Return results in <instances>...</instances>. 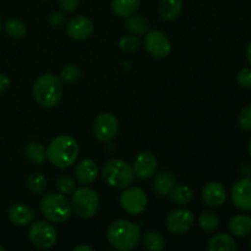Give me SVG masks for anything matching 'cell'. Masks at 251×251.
<instances>
[{"label":"cell","mask_w":251,"mask_h":251,"mask_svg":"<svg viewBox=\"0 0 251 251\" xmlns=\"http://www.w3.org/2000/svg\"><path fill=\"white\" fill-rule=\"evenodd\" d=\"M240 172H242V174L244 176H251V166L248 163L243 164V167L240 168Z\"/></svg>","instance_id":"obj_38"},{"label":"cell","mask_w":251,"mask_h":251,"mask_svg":"<svg viewBox=\"0 0 251 251\" xmlns=\"http://www.w3.org/2000/svg\"><path fill=\"white\" fill-rule=\"evenodd\" d=\"M39 208L47 221L53 223L66 222L73 213L71 202L61 193H49L44 195Z\"/></svg>","instance_id":"obj_5"},{"label":"cell","mask_w":251,"mask_h":251,"mask_svg":"<svg viewBox=\"0 0 251 251\" xmlns=\"http://www.w3.org/2000/svg\"><path fill=\"white\" fill-rule=\"evenodd\" d=\"M1 27H2V25H1V19H0V31H1Z\"/></svg>","instance_id":"obj_42"},{"label":"cell","mask_w":251,"mask_h":251,"mask_svg":"<svg viewBox=\"0 0 251 251\" xmlns=\"http://www.w3.org/2000/svg\"><path fill=\"white\" fill-rule=\"evenodd\" d=\"M141 5V0H112V11L119 17H127L135 14Z\"/></svg>","instance_id":"obj_22"},{"label":"cell","mask_w":251,"mask_h":251,"mask_svg":"<svg viewBox=\"0 0 251 251\" xmlns=\"http://www.w3.org/2000/svg\"><path fill=\"white\" fill-rule=\"evenodd\" d=\"M71 207H73V212H75L78 217L87 220L98 212L100 196L96 193V190L83 185L82 188L76 189L73 193Z\"/></svg>","instance_id":"obj_6"},{"label":"cell","mask_w":251,"mask_h":251,"mask_svg":"<svg viewBox=\"0 0 251 251\" xmlns=\"http://www.w3.org/2000/svg\"><path fill=\"white\" fill-rule=\"evenodd\" d=\"M169 199L173 203L176 205H188L194 199V190L188 185H180L176 184L171 193L168 194Z\"/></svg>","instance_id":"obj_25"},{"label":"cell","mask_w":251,"mask_h":251,"mask_svg":"<svg viewBox=\"0 0 251 251\" xmlns=\"http://www.w3.org/2000/svg\"><path fill=\"white\" fill-rule=\"evenodd\" d=\"M176 184V178L171 172H161L157 174L152 183V188L158 195H168L173 186Z\"/></svg>","instance_id":"obj_20"},{"label":"cell","mask_w":251,"mask_h":251,"mask_svg":"<svg viewBox=\"0 0 251 251\" xmlns=\"http://www.w3.org/2000/svg\"><path fill=\"white\" fill-rule=\"evenodd\" d=\"M76 181L81 185H91L98 176V167L91 158H85L78 162L74 171Z\"/></svg>","instance_id":"obj_15"},{"label":"cell","mask_w":251,"mask_h":251,"mask_svg":"<svg viewBox=\"0 0 251 251\" xmlns=\"http://www.w3.org/2000/svg\"><path fill=\"white\" fill-rule=\"evenodd\" d=\"M43 1H47V0H43Z\"/></svg>","instance_id":"obj_45"},{"label":"cell","mask_w":251,"mask_h":251,"mask_svg":"<svg viewBox=\"0 0 251 251\" xmlns=\"http://www.w3.org/2000/svg\"><path fill=\"white\" fill-rule=\"evenodd\" d=\"M47 186H48V180L39 172H32L27 176V188L34 195H42L46 193Z\"/></svg>","instance_id":"obj_26"},{"label":"cell","mask_w":251,"mask_h":251,"mask_svg":"<svg viewBox=\"0 0 251 251\" xmlns=\"http://www.w3.org/2000/svg\"><path fill=\"white\" fill-rule=\"evenodd\" d=\"M183 11L181 0H161L158 4V15L164 21H174Z\"/></svg>","instance_id":"obj_18"},{"label":"cell","mask_w":251,"mask_h":251,"mask_svg":"<svg viewBox=\"0 0 251 251\" xmlns=\"http://www.w3.org/2000/svg\"><path fill=\"white\" fill-rule=\"evenodd\" d=\"M202 200L210 207H220L227 200L225 186L218 181H210L202 189Z\"/></svg>","instance_id":"obj_16"},{"label":"cell","mask_w":251,"mask_h":251,"mask_svg":"<svg viewBox=\"0 0 251 251\" xmlns=\"http://www.w3.org/2000/svg\"><path fill=\"white\" fill-rule=\"evenodd\" d=\"M80 0H59V6L65 12H74L77 10Z\"/></svg>","instance_id":"obj_36"},{"label":"cell","mask_w":251,"mask_h":251,"mask_svg":"<svg viewBox=\"0 0 251 251\" xmlns=\"http://www.w3.org/2000/svg\"><path fill=\"white\" fill-rule=\"evenodd\" d=\"M32 93L37 104L43 108H54L63 96V82L54 74H43L34 81Z\"/></svg>","instance_id":"obj_3"},{"label":"cell","mask_w":251,"mask_h":251,"mask_svg":"<svg viewBox=\"0 0 251 251\" xmlns=\"http://www.w3.org/2000/svg\"><path fill=\"white\" fill-rule=\"evenodd\" d=\"M47 150L44 149L43 145L41 142H37V141H32L28 142V144L25 146L24 150V154H25V158L27 161H29L31 163L33 164H43L47 159Z\"/></svg>","instance_id":"obj_21"},{"label":"cell","mask_w":251,"mask_h":251,"mask_svg":"<svg viewBox=\"0 0 251 251\" xmlns=\"http://www.w3.org/2000/svg\"><path fill=\"white\" fill-rule=\"evenodd\" d=\"M120 205L129 215H140L147 207V195L141 188L127 186L120 195Z\"/></svg>","instance_id":"obj_9"},{"label":"cell","mask_w":251,"mask_h":251,"mask_svg":"<svg viewBox=\"0 0 251 251\" xmlns=\"http://www.w3.org/2000/svg\"><path fill=\"white\" fill-rule=\"evenodd\" d=\"M233 205L242 211H251V176H244L234 184L230 193Z\"/></svg>","instance_id":"obj_13"},{"label":"cell","mask_w":251,"mask_h":251,"mask_svg":"<svg viewBox=\"0 0 251 251\" xmlns=\"http://www.w3.org/2000/svg\"><path fill=\"white\" fill-rule=\"evenodd\" d=\"M55 185L59 193L64 194V195H73L74 191L76 190V180L66 176L58 178Z\"/></svg>","instance_id":"obj_31"},{"label":"cell","mask_w":251,"mask_h":251,"mask_svg":"<svg viewBox=\"0 0 251 251\" xmlns=\"http://www.w3.org/2000/svg\"><path fill=\"white\" fill-rule=\"evenodd\" d=\"M28 237L37 249H50L56 244L58 234L50 222L37 221L32 223L28 230Z\"/></svg>","instance_id":"obj_7"},{"label":"cell","mask_w":251,"mask_h":251,"mask_svg":"<svg viewBox=\"0 0 251 251\" xmlns=\"http://www.w3.org/2000/svg\"><path fill=\"white\" fill-rule=\"evenodd\" d=\"M238 85L244 88H251V69L244 68L237 75Z\"/></svg>","instance_id":"obj_35"},{"label":"cell","mask_w":251,"mask_h":251,"mask_svg":"<svg viewBox=\"0 0 251 251\" xmlns=\"http://www.w3.org/2000/svg\"><path fill=\"white\" fill-rule=\"evenodd\" d=\"M82 71L76 64H69L60 71V80L63 85H74L81 78Z\"/></svg>","instance_id":"obj_30"},{"label":"cell","mask_w":251,"mask_h":251,"mask_svg":"<svg viewBox=\"0 0 251 251\" xmlns=\"http://www.w3.org/2000/svg\"><path fill=\"white\" fill-rule=\"evenodd\" d=\"M7 217L12 225L25 227V226H28L33 222V220L36 218V212L27 205L17 202L9 208Z\"/></svg>","instance_id":"obj_17"},{"label":"cell","mask_w":251,"mask_h":251,"mask_svg":"<svg viewBox=\"0 0 251 251\" xmlns=\"http://www.w3.org/2000/svg\"><path fill=\"white\" fill-rule=\"evenodd\" d=\"M11 87V80L5 74L0 73V93L6 92Z\"/></svg>","instance_id":"obj_37"},{"label":"cell","mask_w":251,"mask_h":251,"mask_svg":"<svg viewBox=\"0 0 251 251\" xmlns=\"http://www.w3.org/2000/svg\"><path fill=\"white\" fill-rule=\"evenodd\" d=\"M248 152H249L250 157H251V141L249 142V146H248Z\"/></svg>","instance_id":"obj_41"},{"label":"cell","mask_w":251,"mask_h":251,"mask_svg":"<svg viewBox=\"0 0 251 251\" xmlns=\"http://www.w3.org/2000/svg\"><path fill=\"white\" fill-rule=\"evenodd\" d=\"M6 33L14 39H21L26 36L27 27L24 21L19 19H9L4 25Z\"/></svg>","instance_id":"obj_28"},{"label":"cell","mask_w":251,"mask_h":251,"mask_svg":"<svg viewBox=\"0 0 251 251\" xmlns=\"http://www.w3.org/2000/svg\"><path fill=\"white\" fill-rule=\"evenodd\" d=\"M142 243L147 250L151 251H161L166 248V240H164L163 235L156 230H149L145 233Z\"/></svg>","instance_id":"obj_27"},{"label":"cell","mask_w":251,"mask_h":251,"mask_svg":"<svg viewBox=\"0 0 251 251\" xmlns=\"http://www.w3.org/2000/svg\"><path fill=\"white\" fill-rule=\"evenodd\" d=\"M102 176L105 183L114 189L124 190L132 184L135 179L134 168L123 159H110L103 166Z\"/></svg>","instance_id":"obj_4"},{"label":"cell","mask_w":251,"mask_h":251,"mask_svg":"<svg viewBox=\"0 0 251 251\" xmlns=\"http://www.w3.org/2000/svg\"><path fill=\"white\" fill-rule=\"evenodd\" d=\"M145 48L152 58L163 59L171 53L172 44L162 31H151L145 37Z\"/></svg>","instance_id":"obj_11"},{"label":"cell","mask_w":251,"mask_h":251,"mask_svg":"<svg viewBox=\"0 0 251 251\" xmlns=\"http://www.w3.org/2000/svg\"><path fill=\"white\" fill-rule=\"evenodd\" d=\"M194 213L189 208H176L172 211L166 220V226L168 232H171L174 235H181L188 233L193 228Z\"/></svg>","instance_id":"obj_10"},{"label":"cell","mask_w":251,"mask_h":251,"mask_svg":"<svg viewBox=\"0 0 251 251\" xmlns=\"http://www.w3.org/2000/svg\"><path fill=\"white\" fill-rule=\"evenodd\" d=\"M158 167L156 156L150 151H142L135 157L134 159V168L135 176L140 179H149L154 176Z\"/></svg>","instance_id":"obj_14"},{"label":"cell","mask_w":251,"mask_h":251,"mask_svg":"<svg viewBox=\"0 0 251 251\" xmlns=\"http://www.w3.org/2000/svg\"><path fill=\"white\" fill-rule=\"evenodd\" d=\"M48 22L53 28H61L66 25V16L63 11H55L50 12V15L48 16Z\"/></svg>","instance_id":"obj_34"},{"label":"cell","mask_w":251,"mask_h":251,"mask_svg":"<svg viewBox=\"0 0 251 251\" xmlns=\"http://www.w3.org/2000/svg\"><path fill=\"white\" fill-rule=\"evenodd\" d=\"M47 159L51 166L65 169L73 166L78 157V144L70 135H59L47 149Z\"/></svg>","instance_id":"obj_2"},{"label":"cell","mask_w":251,"mask_h":251,"mask_svg":"<svg viewBox=\"0 0 251 251\" xmlns=\"http://www.w3.org/2000/svg\"><path fill=\"white\" fill-rule=\"evenodd\" d=\"M228 230L232 235L244 238L251 234V217L248 215H237L228 222Z\"/></svg>","instance_id":"obj_19"},{"label":"cell","mask_w":251,"mask_h":251,"mask_svg":"<svg viewBox=\"0 0 251 251\" xmlns=\"http://www.w3.org/2000/svg\"><path fill=\"white\" fill-rule=\"evenodd\" d=\"M68 36L74 41H85L88 39L95 32V24L92 20L83 15L71 17L66 24Z\"/></svg>","instance_id":"obj_12"},{"label":"cell","mask_w":251,"mask_h":251,"mask_svg":"<svg viewBox=\"0 0 251 251\" xmlns=\"http://www.w3.org/2000/svg\"><path fill=\"white\" fill-rule=\"evenodd\" d=\"M149 22L141 15H130L125 20V29L134 36H142L149 32Z\"/></svg>","instance_id":"obj_24"},{"label":"cell","mask_w":251,"mask_h":251,"mask_svg":"<svg viewBox=\"0 0 251 251\" xmlns=\"http://www.w3.org/2000/svg\"><path fill=\"white\" fill-rule=\"evenodd\" d=\"M0 250H1V251H4L5 249H4V248H1V247H0Z\"/></svg>","instance_id":"obj_43"},{"label":"cell","mask_w":251,"mask_h":251,"mask_svg":"<svg viewBox=\"0 0 251 251\" xmlns=\"http://www.w3.org/2000/svg\"><path fill=\"white\" fill-rule=\"evenodd\" d=\"M93 134L102 142H109L117 137L119 131V120L109 112L100 113L93 122Z\"/></svg>","instance_id":"obj_8"},{"label":"cell","mask_w":251,"mask_h":251,"mask_svg":"<svg viewBox=\"0 0 251 251\" xmlns=\"http://www.w3.org/2000/svg\"><path fill=\"white\" fill-rule=\"evenodd\" d=\"M199 226L201 229L206 233L216 232L220 227V220H218L217 215L210 211H205L199 217Z\"/></svg>","instance_id":"obj_29"},{"label":"cell","mask_w":251,"mask_h":251,"mask_svg":"<svg viewBox=\"0 0 251 251\" xmlns=\"http://www.w3.org/2000/svg\"><path fill=\"white\" fill-rule=\"evenodd\" d=\"M249 244H250V248H251V239H250V243H249Z\"/></svg>","instance_id":"obj_44"},{"label":"cell","mask_w":251,"mask_h":251,"mask_svg":"<svg viewBox=\"0 0 251 251\" xmlns=\"http://www.w3.org/2000/svg\"><path fill=\"white\" fill-rule=\"evenodd\" d=\"M207 249L210 251H235L238 247L235 240L230 235L221 233L211 238Z\"/></svg>","instance_id":"obj_23"},{"label":"cell","mask_w":251,"mask_h":251,"mask_svg":"<svg viewBox=\"0 0 251 251\" xmlns=\"http://www.w3.org/2000/svg\"><path fill=\"white\" fill-rule=\"evenodd\" d=\"M119 47L125 53H132L140 47V39L137 36H126L123 37L119 41Z\"/></svg>","instance_id":"obj_32"},{"label":"cell","mask_w":251,"mask_h":251,"mask_svg":"<svg viewBox=\"0 0 251 251\" xmlns=\"http://www.w3.org/2000/svg\"><path fill=\"white\" fill-rule=\"evenodd\" d=\"M239 126L245 131H251V104L247 105L240 110L239 118H238Z\"/></svg>","instance_id":"obj_33"},{"label":"cell","mask_w":251,"mask_h":251,"mask_svg":"<svg viewBox=\"0 0 251 251\" xmlns=\"http://www.w3.org/2000/svg\"><path fill=\"white\" fill-rule=\"evenodd\" d=\"M247 58H248V60H249V63L251 64V41H250L249 46H248V48H247Z\"/></svg>","instance_id":"obj_40"},{"label":"cell","mask_w":251,"mask_h":251,"mask_svg":"<svg viewBox=\"0 0 251 251\" xmlns=\"http://www.w3.org/2000/svg\"><path fill=\"white\" fill-rule=\"evenodd\" d=\"M75 251H92L93 249L91 247H87V245H78V247L74 248Z\"/></svg>","instance_id":"obj_39"},{"label":"cell","mask_w":251,"mask_h":251,"mask_svg":"<svg viewBox=\"0 0 251 251\" xmlns=\"http://www.w3.org/2000/svg\"><path fill=\"white\" fill-rule=\"evenodd\" d=\"M141 239V230L135 223L117 220L107 229V240L110 247L119 251H130L137 247Z\"/></svg>","instance_id":"obj_1"}]
</instances>
